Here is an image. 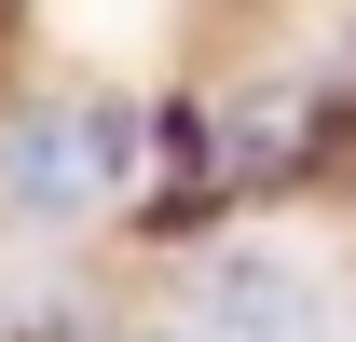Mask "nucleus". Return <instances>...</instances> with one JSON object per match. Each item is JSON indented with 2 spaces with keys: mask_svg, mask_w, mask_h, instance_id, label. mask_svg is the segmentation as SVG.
Instances as JSON below:
<instances>
[{
  "mask_svg": "<svg viewBox=\"0 0 356 342\" xmlns=\"http://www.w3.org/2000/svg\"><path fill=\"white\" fill-rule=\"evenodd\" d=\"M192 315H206V329H315L329 301H315L302 260H206V274H192Z\"/></svg>",
  "mask_w": 356,
  "mask_h": 342,
  "instance_id": "obj_2",
  "label": "nucleus"
},
{
  "mask_svg": "<svg viewBox=\"0 0 356 342\" xmlns=\"http://www.w3.org/2000/svg\"><path fill=\"white\" fill-rule=\"evenodd\" d=\"M137 192V96L110 83H55V96H14L0 110V206L14 219H96Z\"/></svg>",
  "mask_w": 356,
  "mask_h": 342,
  "instance_id": "obj_1",
  "label": "nucleus"
}]
</instances>
